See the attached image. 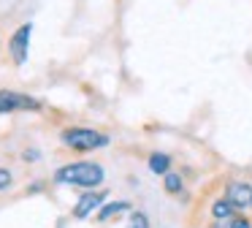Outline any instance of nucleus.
Here are the masks:
<instances>
[{
  "label": "nucleus",
  "mask_w": 252,
  "mask_h": 228,
  "mask_svg": "<svg viewBox=\"0 0 252 228\" xmlns=\"http://www.w3.org/2000/svg\"><path fill=\"white\" fill-rule=\"evenodd\" d=\"M52 182L79 190H98L106 182V168L98 160H73L57 168L52 174Z\"/></svg>",
  "instance_id": "obj_1"
},
{
  "label": "nucleus",
  "mask_w": 252,
  "mask_h": 228,
  "mask_svg": "<svg viewBox=\"0 0 252 228\" xmlns=\"http://www.w3.org/2000/svg\"><path fill=\"white\" fill-rule=\"evenodd\" d=\"M60 141L65 150L79 152V155H87V152L95 150H106L111 144L109 133H100L95 128H82V125H71V128L60 130Z\"/></svg>",
  "instance_id": "obj_2"
},
{
  "label": "nucleus",
  "mask_w": 252,
  "mask_h": 228,
  "mask_svg": "<svg viewBox=\"0 0 252 228\" xmlns=\"http://www.w3.org/2000/svg\"><path fill=\"white\" fill-rule=\"evenodd\" d=\"M44 101L33 98L28 92L17 90H0V114H14V112H41Z\"/></svg>",
  "instance_id": "obj_3"
},
{
  "label": "nucleus",
  "mask_w": 252,
  "mask_h": 228,
  "mask_svg": "<svg viewBox=\"0 0 252 228\" xmlns=\"http://www.w3.org/2000/svg\"><path fill=\"white\" fill-rule=\"evenodd\" d=\"M106 201H109V190H103V188L84 190V193L79 195V201L73 204V209H71L73 220H90V217H93L95 212L106 204Z\"/></svg>",
  "instance_id": "obj_4"
},
{
  "label": "nucleus",
  "mask_w": 252,
  "mask_h": 228,
  "mask_svg": "<svg viewBox=\"0 0 252 228\" xmlns=\"http://www.w3.org/2000/svg\"><path fill=\"white\" fill-rule=\"evenodd\" d=\"M30 36H33V22H25L17 30L11 33V41H8V54H11L14 65H25L30 54Z\"/></svg>",
  "instance_id": "obj_5"
},
{
  "label": "nucleus",
  "mask_w": 252,
  "mask_h": 228,
  "mask_svg": "<svg viewBox=\"0 0 252 228\" xmlns=\"http://www.w3.org/2000/svg\"><path fill=\"white\" fill-rule=\"evenodd\" d=\"M225 198L236 206V212H250L252 209V182H247V179H230L225 185Z\"/></svg>",
  "instance_id": "obj_6"
},
{
  "label": "nucleus",
  "mask_w": 252,
  "mask_h": 228,
  "mask_svg": "<svg viewBox=\"0 0 252 228\" xmlns=\"http://www.w3.org/2000/svg\"><path fill=\"white\" fill-rule=\"evenodd\" d=\"M127 212H133V204L130 201H106L103 206H100L98 212H95V220L98 223H111V220H117L120 215H127Z\"/></svg>",
  "instance_id": "obj_7"
},
{
  "label": "nucleus",
  "mask_w": 252,
  "mask_h": 228,
  "mask_svg": "<svg viewBox=\"0 0 252 228\" xmlns=\"http://www.w3.org/2000/svg\"><path fill=\"white\" fill-rule=\"evenodd\" d=\"M147 166H149V171H152V174L165 177V174L171 171V166H174V160H171L168 152H152V155H149V160H147Z\"/></svg>",
  "instance_id": "obj_8"
},
{
  "label": "nucleus",
  "mask_w": 252,
  "mask_h": 228,
  "mask_svg": "<svg viewBox=\"0 0 252 228\" xmlns=\"http://www.w3.org/2000/svg\"><path fill=\"white\" fill-rule=\"evenodd\" d=\"M209 212H212V220H214V223H228L230 217L236 215V206H233V204H230V201L222 195V198L214 201L212 209H209Z\"/></svg>",
  "instance_id": "obj_9"
},
{
  "label": "nucleus",
  "mask_w": 252,
  "mask_h": 228,
  "mask_svg": "<svg viewBox=\"0 0 252 228\" xmlns=\"http://www.w3.org/2000/svg\"><path fill=\"white\" fill-rule=\"evenodd\" d=\"M163 190H165L168 195H179L182 190H185V179H182L176 171H168V174L163 177Z\"/></svg>",
  "instance_id": "obj_10"
},
{
  "label": "nucleus",
  "mask_w": 252,
  "mask_h": 228,
  "mask_svg": "<svg viewBox=\"0 0 252 228\" xmlns=\"http://www.w3.org/2000/svg\"><path fill=\"white\" fill-rule=\"evenodd\" d=\"M127 228H152V223H149V215L141 209H133L130 217H127Z\"/></svg>",
  "instance_id": "obj_11"
},
{
  "label": "nucleus",
  "mask_w": 252,
  "mask_h": 228,
  "mask_svg": "<svg viewBox=\"0 0 252 228\" xmlns=\"http://www.w3.org/2000/svg\"><path fill=\"white\" fill-rule=\"evenodd\" d=\"M14 171L11 168H6V166H0V193H8V190L14 188Z\"/></svg>",
  "instance_id": "obj_12"
},
{
  "label": "nucleus",
  "mask_w": 252,
  "mask_h": 228,
  "mask_svg": "<svg viewBox=\"0 0 252 228\" xmlns=\"http://www.w3.org/2000/svg\"><path fill=\"white\" fill-rule=\"evenodd\" d=\"M225 228H252V217H247L244 212H236V215L225 223Z\"/></svg>",
  "instance_id": "obj_13"
},
{
  "label": "nucleus",
  "mask_w": 252,
  "mask_h": 228,
  "mask_svg": "<svg viewBox=\"0 0 252 228\" xmlns=\"http://www.w3.org/2000/svg\"><path fill=\"white\" fill-rule=\"evenodd\" d=\"M25 160H28V163H33V160H38V157H41V152L38 150H25Z\"/></svg>",
  "instance_id": "obj_14"
},
{
  "label": "nucleus",
  "mask_w": 252,
  "mask_h": 228,
  "mask_svg": "<svg viewBox=\"0 0 252 228\" xmlns=\"http://www.w3.org/2000/svg\"><path fill=\"white\" fill-rule=\"evenodd\" d=\"M44 185H46V182H41V179H35V182L28 188V193H38V190H44Z\"/></svg>",
  "instance_id": "obj_15"
},
{
  "label": "nucleus",
  "mask_w": 252,
  "mask_h": 228,
  "mask_svg": "<svg viewBox=\"0 0 252 228\" xmlns=\"http://www.w3.org/2000/svg\"><path fill=\"white\" fill-rule=\"evenodd\" d=\"M206 228H225V223H212V226H206Z\"/></svg>",
  "instance_id": "obj_16"
}]
</instances>
